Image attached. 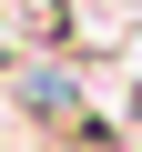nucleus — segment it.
Instances as JSON below:
<instances>
[{"label": "nucleus", "instance_id": "1", "mask_svg": "<svg viewBox=\"0 0 142 152\" xmlns=\"http://www.w3.org/2000/svg\"><path fill=\"white\" fill-rule=\"evenodd\" d=\"M71 31V10H61V0H0V71H10V61H31V51H51Z\"/></svg>", "mask_w": 142, "mask_h": 152}]
</instances>
